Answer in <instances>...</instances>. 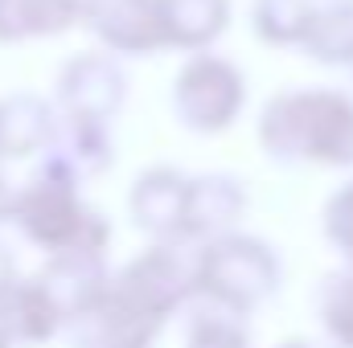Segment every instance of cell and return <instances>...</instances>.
<instances>
[{
  "label": "cell",
  "mask_w": 353,
  "mask_h": 348,
  "mask_svg": "<svg viewBox=\"0 0 353 348\" xmlns=\"http://www.w3.org/2000/svg\"><path fill=\"white\" fill-rule=\"evenodd\" d=\"M8 226L41 254L83 250L107 259L111 246V226L99 209L83 201V188L41 168H33L25 184H17Z\"/></svg>",
  "instance_id": "cell-1"
},
{
  "label": "cell",
  "mask_w": 353,
  "mask_h": 348,
  "mask_svg": "<svg viewBox=\"0 0 353 348\" xmlns=\"http://www.w3.org/2000/svg\"><path fill=\"white\" fill-rule=\"evenodd\" d=\"M275 283V262L251 238H214L197 250V295L243 312L259 303Z\"/></svg>",
  "instance_id": "cell-2"
},
{
  "label": "cell",
  "mask_w": 353,
  "mask_h": 348,
  "mask_svg": "<svg viewBox=\"0 0 353 348\" xmlns=\"http://www.w3.org/2000/svg\"><path fill=\"white\" fill-rule=\"evenodd\" d=\"M111 283L140 307L169 320L197 295V250H185L181 242H152L132 262H123Z\"/></svg>",
  "instance_id": "cell-3"
},
{
  "label": "cell",
  "mask_w": 353,
  "mask_h": 348,
  "mask_svg": "<svg viewBox=\"0 0 353 348\" xmlns=\"http://www.w3.org/2000/svg\"><path fill=\"white\" fill-rule=\"evenodd\" d=\"M176 119L193 131H222L243 107V78L230 62L197 54L181 66L173 83Z\"/></svg>",
  "instance_id": "cell-4"
},
{
  "label": "cell",
  "mask_w": 353,
  "mask_h": 348,
  "mask_svg": "<svg viewBox=\"0 0 353 348\" xmlns=\"http://www.w3.org/2000/svg\"><path fill=\"white\" fill-rule=\"evenodd\" d=\"M62 115H79V119H99L111 123L119 115V107L128 102V74L119 66L115 54L94 50V54H74L58 66L54 74V94Z\"/></svg>",
  "instance_id": "cell-5"
},
{
  "label": "cell",
  "mask_w": 353,
  "mask_h": 348,
  "mask_svg": "<svg viewBox=\"0 0 353 348\" xmlns=\"http://www.w3.org/2000/svg\"><path fill=\"white\" fill-rule=\"evenodd\" d=\"M161 328H165V316L140 307L136 299H128L111 283L107 295L94 307H87L83 316L70 320L66 345L70 348H152V340L161 336Z\"/></svg>",
  "instance_id": "cell-6"
},
{
  "label": "cell",
  "mask_w": 353,
  "mask_h": 348,
  "mask_svg": "<svg viewBox=\"0 0 353 348\" xmlns=\"http://www.w3.org/2000/svg\"><path fill=\"white\" fill-rule=\"evenodd\" d=\"M79 25L107 54L144 58L165 50V25L157 0H83Z\"/></svg>",
  "instance_id": "cell-7"
},
{
  "label": "cell",
  "mask_w": 353,
  "mask_h": 348,
  "mask_svg": "<svg viewBox=\"0 0 353 348\" xmlns=\"http://www.w3.org/2000/svg\"><path fill=\"white\" fill-rule=\"evenodd\" d=\"M0 336L12 348H46L50 340L66 336V316L33 274H12L0 287Z\"/></svg>",
  "instance_id": "cell-8"
},
{
  "label": "cell",
  "mask_w": 353,
  "mask_h": 348,
  "mask_svg": "<svg viewBox=\"0 0 353 348\" xmlns=\"http://www.w3.org/2000/svg\"><path fill=\"white\" fill-rule=\"evenodd\" d=\"M115 160V144H111V131L107 123L99 119H79V115H62L58 127H54V140L50 148L33 160V168L41 173H54L70 184H87L94 176H103Z\"/></svg>",
  "instance_id": "cell-9"
},
{
  "label": "cell",
  "mask_w": 353,
  "mask_h": 348,
  "mask_svg": "<svg viewBox=\"0 0 353 348\" xmlns=\"http://www.w3.org/2000/svg\"><path fill=\"white\" fill-rule=\"evenodd\" d=\"M128 213L136 230L152 242H185V213H189V180L176 168H148L136 176L128 193Z\"/></svg>",
  "instance_id": "cell-10"
},
{
  "label": "cell",
  "mask_w": 353,
  "mask_h": 348,
  "mask_svg": "<svg viewBox=\"0 0 353 348\" xmlns=\"http://www.w3.org/2000/svg\"><path fill=\"white\" fill-rule=\"evenodd\" d=\"M62 111L37 90L0 94V160H37L58 127Z\"/></svg>",
  "instance_id": "cell-11"
},
{
  "label": "cell",
  "mask_w": 353,
  "mask_h": 348,
  "mask_svg": "<svg viewBox=\"0 0 353 348\" xmlns=\"http://www.w3.org/2000/svg\"><path fill=\"white\" fill-rule=\"evenodd\" d=\"M37 279L46 283V291L54 295V303L66 316V328L74 316H83L87 307H94L107 287H111V270L103 254H83V250H62V254H46V262L37 266Z\"/></svg>",
  "instance_id": "cell-12"
},
{
  "label": "cell",
  "mask_w": 353,
  "mask_h": 348,
  "mask_svg": "<svg viewBox=\"0 0 353 348\" xmlns=\"http://www.w3.org/2000/svg\"><path fill=\"white\" fill-rule=\"evenodd\" d=\"M83 0H0V45L50 41L79 25Z\"/></svg>",
  "instance_id": "cell-13"
},
{
  "label": "cell",
  "mask_w": 353,
  "mask_h": 348,
  "mask_svg": "<svg viewBox=\"0 0 353 348\" xmlns=\"http://www.w3.org/2000/svg\"><path fill=\"white\" fill-rule=\"evenodd\" d=\"M165 45L173 50H205L226 29V0H157Z\"/></svg>",
  "instance_id": "cell-14"
},
{
  "label": "cell",
  "mask_w": 353,
  "mask_h": 348,
  "mask_svg": "<svg viewBox=\"0 0 353 348\" xmlns=\"http://www.w3.org/2000/svg\"><path fill=\"white\" fill-rule=\"evenodd\" d=\"M243 209V193L226 176H197L189 180V213H185V238H210L226 230Z\"/></svg>",
  "instance_id": "cell-15"
},
{
  "label": "cell",
  "mask_w": 353,
  "mask_h": 348,
  "mask_svg": "<svg viewBox=\"0 0 353 348\" xmlns=\"http://www.w3.org/2000/svg\"><path fill=\"white\" fill-rule=\"evenodd\" d=\"M214 303V299H210ZM218 312H210V316H197L193 324H189V340L185 348H243V332L222 316V312H230V307H222V303H214Z\"/></svg>",
  "instance_id": "cell-16"
},
{
  "label": "cell",
  "mask_w": 353,
  "mask_h": 348,
  "mask_svg": "<svg viewBox=\"0 0 353 348\" xmlns=\"http://www.w3.org/2000/svg\"><path fill=\"white\" fill-rule=\"evenodd\" d=\"M12 274H21V270H17V254H12V250H8V246L0 242V287H4V283H8Z\"/></svg>",
  "instance_id": "cell-17"
},
{
  "label": "cell",
  "mask_w": 353,
  "mask_h": 348,
  "mask_svg": "<svg viewBox=\"0 0 353 348\" xmlns=\"http://www.w3.org/2000/svg\"><path fill=\"white\" fill-rule=\"evenodd\" d=\"M12 184H8V176L0 173V226H8V209H12Z\"/></svg>",
  "instance_id": "cell-18"
},
{
  "label": "cell",
  "mask_w": 353,
  "mask_h": 348,
  "mask_svg": "<svg viewBox=\"0 0 353 348\" xmlns=\"http://www.w3.org/2000/svg\"><path fill=\"white\" fill-rule=\"evenodd\" d=\"M0 348H12V345H8V340H4V336H0Z\"/></svg>",
  "instance_id": "cell-19"
}]
</instances>
